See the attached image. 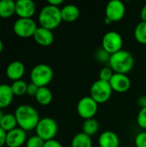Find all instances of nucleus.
<instances>
[{"mask_svg":"<svg viewBox=\"0 0 146 147\" xmlns=\"http://www.w3.org/2000/svg\"><path fill=\"white\" fill-rule=\"evenodd\" d=\"M14 115L19 127L26 132L35 129L40 120L38 111L28 104H22L17 107Z\"/></svg>","mask_w":146,"mask_h":147,"instance_id":"nucleus-1","label":"nucleus"},{"mask_svg":"<svg viewBox=\"0 0 146 147\" xmlns=\"http://www.w3.org/2000/svg\"><path fill=\"white\" fill-rule=\"evenodd\" d=\"M134 65V58L131 53L126 50H120L114 54H111L108 66L114 73L127 74Z\"/></svg>","mask_w":146,"mask_h":147,"instance_id":"nucleus-2","label":"nucleus"},{"mask_svg":"<svg viewBox=\"0 0 146 147\" xmlns=\"http://www.w3.org/2000/svg\"><path fill=\"white\" fill-rule=\"evenodd\" d=\"M38 20L40 27L52 31L62 22L61 10L59 7L47 4L41 9Z\"/></svg>","mask_w":146,"mask_h":147,"instance_id":"nucleus-3","label":"nucleus"},{"mask_svg":"<svg viewBox=\"0 0 146 147\" xmlns=\"http://www.w3.org/2000/svg\"><path fill=\"white\" fill-rule=\"evenodd\" d=\"M53 78V71L52 67L46 64H39L33 67L30 72L31 83L39 88L46 87Z\"/></svg>","mask_w":146,"mask_h":147,"instance_id":"nucleus-4","label":"nucleus"},{"mask_svg":"<svg viewBox=\"0 0 146 147\" xmlns=\"http://www.w3.org/2000/svg\"><path fill=\"white\" fill-rule=\"evenodd\" d=\"M90 97H92L98 104L107 102L112 96L113 90L108 82L100 79L95 81L89 90Z\"/></svg>","mask_w":146,"mask_h":147,"instance_id":"nucleus-5","label":"nucleus"},{"mask_svg":"<svg viewBox=\"0 0 146 147\" xmlns=\"http://www.w3.org/2000/svg\"><path fill=\"white\" fill-rule=\"evenodd\" d=\"M36 135L44 141L53 140L58 133V124L51 117H44L40 120L35 127Z\"/></svg>","mask_w":146,"mask_h":147,"instance_id":"nucleus-6","label":"nucleus"},{"mask_svg":"<svg viewBox=\"0 0 146 147\" xmlns=\"http://www.w3.org/2000/svg\"><path fill=\"white\" fill-rule=\"evenodd\" d=\"M37 28V24L32 18H19L13 25L14 33L21 38L33 37Z\"/></svg>","mask_w":146,"mask_h":147,"instance_id":"nucleus-7","label":"nucleus"},{"mask_svg":"<svg viewBox=\"0 0 146 147\" xmlns=\"http://www.w3.org/2000/svg\"><path fill=\"white\" fill-rule=\"evenodd\" d=\"M98 103L90 96L81 98L77 105V112L78 115L83 119H92L97 114Z\"/></svg>","mask_w":146,"mask_h":147,"instance_id":"nucleus-8","label":"nucleus"},{"mask_svg":"<svg viewBox=\"0 0 146 147\" xmlns=\"http://www.w3.org/2000/svg\"><path fill=\"white\" fill-rule=\"evenodd\" d=\"M122 47L123 39L118 32L108 31L103 35L102 40V47L110 54H114L122 50Z\"/></svg>","mask_w":146,"mask_h":147,"instance_id":"nucleus-9","label":"nucleus"},{"mask_svg":"<svg viewBox=\"0 0 146 147\" xmlns=\"http://www.w3.org/2000/svg\"><path fill=\"white\" fill-rule=\"evenodd\" d=\"M105 14L112 22H120L126 15V6L120 0H111L106 6Z\"/></svg>","mask_w":146,"mask_h":147,"instance_id":"nucleus-10","label":"nucleus"},{"mask_svg":"<svg viewBox=\"0 0 146 147\" xmlns=\"http://www.w3.org/2000/svg\"><path fill=\"white\" fill-rule=\"evenodd\" d=\"M113 91L117 93H125L131 88V79L126 74L114 73L109 81Z\"/></svg>","mask_w":146,"mask_h":147,"instance_id":"nucleus-11","label":"nucleus"},{"mask_svg":"<svg viewBox=\"0 0 146 147\" xmlns=\"http://www.w3.org/2000/svg\"><path fill=\"white\" fill-rule=\"evenodd\" d=\"M27 142V133L20 127L7 133L6 146L8 147H21Z\"/></svg>","mask_w":146,"mask_h":147,"instance_id":"nucleus-12","label":"nucleus"},{"mask_svg":"<svg viewBox=\"0 0 146 147\" xmlns=\"http://www.w3.org/2000/svg\"><path fill=\"white\" fill-rule=\"evenodd\" d=\"M35 11L36 5L32 0H18L15 2V14L19 18H32Z\"/></svg>","mask_w":146,"mask_h":147,"instance_id":"nucleus-13","label":"nucleus"},{"mask_svg":"<svg viewBox=\"0 0 146 147\" xmlns=\"http://www.w3.org/2000/svg\"><path fill=\"white\" fill-rule=\"evenodd\" d=\"M33 38L37 44L42 47H48L52 45L54 41V35L52 34V31L42 27H38Z\"/></svg>","mask_w":146,"mask_h":147,"instance_id":"nucleus-14","label":"nucleus"},{"mask_svg":"<svg viewBox=\"0 0 146 147\" xmlns=\"http://www.w3.org/2000/svg\"><path fill=\"white\" fill-rule=\"evenodd\" d=\"M25 73V65L21 61H13L6 68V75L13 82L21 80Z\"/></svg>","mask_w":146,"mask_h":147,"instance_id":"nucleus-15","label":"nucleus"},{"mask_svg":"<svg viewBox=\"0 0 146 147\" xmlns=\"http://www.w3.org/2000/svg\"><path fill=\"white\" fill-rule=\"evenodd\" d=\"M98 144L100 147H119L120 138L116 133L107 130L100 134Z\"/></svg>","mask_w":146,"mask_h":147,"instance_id":"nucleus-16","label":"nucleus"},{"mask_svg":"<svg viewBox=\"0 0 146 147\" xmlns=\"http://www.w3.org/2000/svg\"><path fill=\"white\" fill-rule=\"evenodd\" d=\"M60 10L62 21L65 22H74L80 16V10L75 4H66Z\"/></svg>","mask_w":146,"mask_h":147,"instance_id":"nucleus-17","label":"nucleus"},{"mask_svg":"<svg viewBox=\"0 0 146 147\" xmlns=\"http://www.w3.org/2000/svg\"><path fill=\"white\" fill-rule=\"evenodd\" d=\"M15 95L11 90V86L8 84H0V109L9 107L14 98Z\"/></svg>","mask_w":146,"mask_h":147,"instance_id":"nucleus-18","label":"nucleus"},{"mask_svg":"<svg viewBox=\"0 0 146 147\" xmlns=\"http://www.w3.org/2000/svg\"><path fill=\"white\" fill-rule=\"evenodd\" d=\"M34 97L40 105L47 106L52 101V93L47 87H40Z\"/></svg>","mask_w":146,"mask_h":147,"instance_id":"nucleus-19","label":"nucleus"},{"mask_svg":"<svg viewBox=\"0 0 146 147\" xmlns=\"http://www.w3.org/2000/svg\"><path fill=\"white\" fill-rule=\"evenodd\" d=\"M15 13V2L0 0V18H9Z\"/></svg>","mask_w":146,"mask_h":147,"instance_id":"nucleus-20","label":"nucleus"},{"mask_svg":"<svg viewBox=\"0 0 146 147\" xmlns=\"http://www.w3.org/2000/svg\"><path fill=\"white\" fill-rule=\"evenodd\" d=\"M71 147H93V142L89 136L81 132L72 138Z\"/></svg>","mask_w":146,"mask_h":147,"instance_id":"nucleus-21","label":"nucleus"},{"mask_svg":"<svg viewBox=\"0 0 146 147\" xmlns=\"http://www.w3.org/2000/svg\"><path fill=\"white\" fill-rule=\"evenodd\" d=\"M98 130H99V123L95 118L84 120L82 126V132L83 134L91 137L95 135Z\"/></svg>","mask_w":146,"mask_h":147,"instance_id":"nucleus-22","label":"nucleus"},{"mask_svg":"<svg viewBox=\"0 0 146 147\" xmlns=\"http://www.w3.org/2000/svg\"><path fill=\"white\" fill-rule=\"evenodd\" d=\"M17 126V121L15 115L13 114H4L2 121L0 123V127L6 132H9L15 129Z\"/></svg>","mask_w":146,"mask_h":147,"instance_id":"nucleus-23","label":"nucleus"},{"mask_svg":"<svg viewBox=\"0 0 146 147\" xmlns=\"http://www.w3.org/2000/svg\"><path fill=\"white\" fill-rule=\"evenodd\" d=\"M134 38L139 44L146 45V22H140L134 29Z\"/></svg>","mask_w":146,"mask_h":147,"instance_id":"nucleus-24","label":"nucleus"},{"mask_svg":"<svg viewBox=\"0 0 146 147\" xmlns=\"http://www.w3.org/2000/svg\"><path fill=\"white\" fill-rule=\"evenodd\" d=\"M10 86H11V90L15 96H22L27 94L28 84L22 79L13 82Z\"/></svg>","mask_w":146,"mask_h":147,"instance_id":"nucleus-25","label":"nucleus"},{"mask_svg":"<svg viewBox=\"0 0 146 147\" xmlns=\"http://www.w3.org/2000/svg\"><path fill=\"white\" fill-rule=\"evenodd\" d=\"M110 57H111V54L108 52H107L105 49H103L102 47L96 50L95 53L96 59L99 63H102V64H108L110 60Z\"/></svg>","mask_w":146,"mask_h":147,"instance_id":"nucleus-26","label":"nucleus"},{"mask_svg":"<svg viewBox=\"0 0 146 147\" xmlns=\"http://www.w3.org/2000/svg\"><path fill=\"white\" fill-rule=\"evenodd\" d=\"M114 74V71L109 66H104L101 69V71L99 72V79L102 81L109 83V81L111 80Z\"/></svg>","mask_w":146,"mask_h":147,"instance_id":"nucleus-27","label":"nucleus"},{"mask_svg":"<svg viewBox=\"0 0 146 147\" xmlns=\"http://www.w3.org/2000/svg\"><path fill=\"white\" fill-rule=\"evenodd\" d=\"M44 144L45 141L35 134L27 140L26 147H44Z\"/></svg>","mask_w":146,"mask_h":147,"instance_id":"nucleus-28","label":"nucleus"},{"mask_svg":"<svg viewBox=\"0 0 146 147\" xmlns=\"http://www.w3.org/2000/svg\"><path fill=\"white\" fill-rule=\"evenodd\" d=\"M137 124L140 128L146 129V108L139 110L137 115Z\"/></svg>","mask_w":146,"mask_h":147,"instance_id":"nucleus-29","label":"nucleus"},{"mask_svg":"<svg viewBox=\"0 0 146 147\" xmlns=\"http://www.w3.org/2000/svg\"><path fill=\"white\" fill-rule=\"evenodd\" d=\"M134 144L136 147H146V132H141L136 135Z\"/></svg>","mask_w":146,"mask_h":147,"instance_id":"nucleus-30","label":"nucleus"},{"mask_svg":"<svg viewBox=\"0 0 146 147\" xmlns=\"http://www.w3.org/2000/svg\"><path fill=\"white\" fill-rule=\"evenodd\" d=\"M39 90V87L35 85L33 83H30L28 84V89H27V94L30 96H35L37 91Z\"/></svg>","mask_w":146,"mask_h":147,"instance_id":"nucleus-31","label":"nucleus"},{"mask_svg":"<svg viewBox=\"0 0 146 147\" xmlns=\"http://www.w3.org/2000/svg\"><path fill=\"white\" fill-rule=\"evenodd\" d=\"M44 147H64L63 145L56 140H48V141H45V144H44Z\"/></svg>","mask_w":146,"mask_h":147,"instance_id":"nucleus-32","label":"nucleus"},{"mask_svg":"<svg viewBox=\"0 0 146 147\" xmlns=\"http://www.w3.org/2000/svg\"><path fill=\"white\" fill-rule=\"evenodd\" d=\"M6 135L7 133L0 127V147H3L6 145Z\"/></svg>","mask_w":146,"mask_h":147,"instance_id":"nucleus-33","label":"nucleus"},{"mask_svg":"<svg viewBox=\"0 0 146 147\" xmlns=\"http://www.w3.org/2000/svg\"><path fill=\"white\" fill-rule=\"evenodd\" d=\"M138 105L141 108V109H145L146 108V96H141L138 98Z\"/></svg>","mask_w":146,"mask_h":147,"instance_id":"nucleus-34","label":"nucleus"},{"mask_svg":"<svg viewBox=\"0 0 146 147\" xmlns=\"http://www.w3.org/2000/svg\"><path fill=\"white\" fill-rule=\"evenodd\" d=\"M64 3V0H48L47 1V4L55 6V7H59L60 5H62Z\"/></svg>","mask_w":146,"mask_h":147,"instance_id":"nucleus-35","label":"nucleus"},{"mask_svg":"<svg viewBox=\"0 0 146 147\" xmlns=\"http://www.w3.org/2000/svg\"><path fill=\"white\" fill-rule=\"evenodd\" d=\"M140 17H141V22H146V4H145L141 9Z\"/></svg>","mask_w":146,"mask_h":147,"instance_id":"nucleus-36","label":"nucleus"},{"mask_svg":"<svg viewBox=\"0 0 146 147\" xmlns=\"http://www.w3.org/2000/svg\"><path fill=\"white\" fill-rule=\"evenodd\" d=\"M104 23H105L106 25H110V24H112L113 22H111V20H110V19H108V17H106V16H105V18H104Z\"/></svg>","mask_w":146,"mask_h":147,"instance_id":"nucleus-37","label":"nucleus"},{"mask_svg":"<svg viewBox=\"0 0 146 147\" xmlns=\"http://www.w3.org/2000/svg\"><path fill=\"white\" fill-rule=\"evenodd\" d=\"M3 41L0 40V53L3 52Z\"/></svg>","mask_w":146,"mask_h":147,"instance_id":"nucleus-38","label":"nucleus"},{"mask_svg":"<svg viewBox=\"0 0 146 147\" xmlns=\"http://www.w3.org/2000/svg\"><path fill=\"white\" fill-rule=\"evenodd\" d=\"M3 115H4V114L3 113V111H2V109H0V123H1V121H2V119H3Z\"/></svg>","mask_w":146,"mask_h":147,"instance_id":"nucleus-39","label":"nucleus"}]
</instances>
